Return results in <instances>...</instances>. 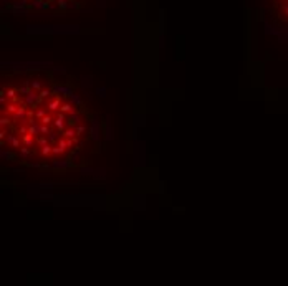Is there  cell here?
<instances>
[{"mask_svg": "<svg viewBox=\"0 0 288 286\" xmlns=\"http://www.w3.org/2000/svg\"><path fill=\"white\" fill-rule=\"evenodd\" d=\"M262 12L273 32L288 36V0H262Z\"/></svg>", "mask_w": 288, "mask_h": 286, "instance_id": "3", "label": "cell"}, {"mask_svg": "<svg viewBox=\"0 0 288 286\" xmlns=\"http://www.w3.org/2000/svg\"><path fill=\"white\" fill-rule=\"evenodd\" d=\"M101 146L98 116L68 76L51 68L0 75L2 159L40 172L85 167Z\"/></svg>", "mask_w": 288, "mask_h": 286, "instance_id": "1", "label": "cell"}, {"mask_svg": "<svg viewBox=\"0 0 288 286\" xmlns=\"http://www.w3.org/2000/svg\"><path fill=\"white\" fill-rule=\"evenodd\" d=\"M88 0H2L3 12L33 15H66L86 5Z\"/></svg>", "mask_w": 288, "mask_h": 286, "instance_id": "2", "label": "cell"}]
</instances>
